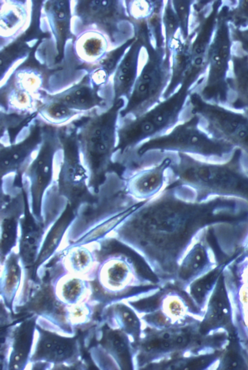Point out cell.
I'll return each mask as SVG.
<instances>
[{
  "mask_svg": "<svg viewBox=\"0 0 248 370\" xmlns=\"http://www.w3.org/2000/svg\"><path fill=\"white\" fill-rule=\"evenodd\" d=\"M178 161L169 169L176 180L175 187L188 186L198 193H217L248 194V174L239 160L214 161L199 160L178 152Z\"/></svg>",
  "mask_w": 248,
  "mask_h": 370,
  "instance_id": "obj_1",
  "label": "cell"
},
{
  "mask_svg": "<svg viewBox=\"0 0 248 370\" xmlns=\"http://www.w3.org/2000/svg\"><path fill=\"white\" fill-rule=\"evenodd\" d=\"M201 321L160 330L144 325L135 347V370L157 369L173 360L205 354L207 338L200 333Z\"/></svg>",
  "mask_w": 248,
  "mask_h": 370,
  "instance_id": "obj_2",
  "label": "cell"
},
{
  "mask_svg": "<svg viewBox=\"0 0 248 370\" xmlns=\"http://www.w3.org/2000/svg\"><path fill=\"white\" fill-rule=\"evenodd\" d=\"M152 151H176L194 154L204 160L226 161L233 159L238 151L210 135L200 127L199 119L192 115L168 134L151 139L138 147L140 157Z\"/></svg>",
  "mask_w": 248,
  "mask_h": 370,
  "instance_id": "obj_3",
  "label": "cell"
},
{
  "mask_svg": "<svg viewBox=\"0 0 248 370\" xmlns=\"http://www.w3.org/2000/svg\"><path fill=\"white\" fill-rule=\"evenodd\" d=\"M190 86L183 82L179 90L156 106L133 119H126L117 130L115 152L121 155L143 141L164 134L179 121Z\"/></svg>",
  "mask_w": 248,
  "mask_h": 370,
  "instance_id": "obj_4",
  "label": "cell"
},
{
  "mask_svg": "<svg viewBox=\"0 0 248 370\" xmlns=\"http://www.w3.org/2000/svg\"><path fill=\"white\" fill-rule=\"evenodd\" d=\"M189 101L191 113L199 118L200 127L237 150L248 172V113L207 103L196 93L189 95Z\"/></svg>",
  "mask_w": 248,
  "mask_h": 370,
  "instance_id": "obj_5",
  "label": "cell"
},
{
  "mask_svg": "<svg viewBox=\"0 0 248 370\" xmlns=\"http://www.w3.org/2000/svg\"><path fill=\"white\" fill-rule=\"evenodd\" d=\"M148 34L146 32L142 35L148 59L135 81L126 104L120 112L122 118L129 115L137 117L158 103L170 76V51L163 47H153Z\"/></svg>",
  "mask_w": 248,
  "mask_h": 370,
  "instance_id": "obj_6",
  "label": "cell"
},
{
  "mask_svg": "<svg viewBox=\"0 0 248 370\" xmlns=\"http://www.w3.org/2000/svg\"><path fill=\"white\" fill-rule=\"evenodd\" d=\"M125 106L122 97L114 101L109 109L91 122L87 143L94 171L103 176L108 171H116L119 163L112 160L116 147L117 122L120 111Z\"/></svg>",
  "mask_w": 248,
  "mask_h": 370,
  "instance_id": "obj_7",
  "label": "cell"
},
{
  "mask_svg": "<svg viewBox=\"0 0 248 370\" xmlns=\"http://www.w3.org/2000/svg\"><path fill=\"white\" fill-rule=\"evenodd\" d=\"M140 317L146 326L159 330L182 327L202 319L186 292L172 283L161 288L156 308Z\"/></svg>",
  "mask_w": 248,
  "mask_h": 370,
  "instance_id": "obj_8",
  "label": "cell"
},
{
  "mask_svg": "<svg viewBox=\"0 0 248 370\" xmlns=\"http://www.w3.org/2000/svg\"><path fill=\"white\" fill-rule=\"evenodd\" d=\"M199 331L204 336L221 332L230 335L235 331L232 303L222 273L209 299Z\"/></svg>",
  "mask_w": 248,
  "mask_h": 370,
  "instance_id": "obj_9",
  "label": "cell"
},
{
  "mask_svg": "<svg viewBox=\"0 0 248 370\" xmlns=\"http://www.w3.org/2000/svg\"><path fill=\"white\" fill-rule=\"evenodd\" d=\"M104 316L108 326L124 333L136 347L141 338L144 324L133 308L125 301L109 303L106 306Z\"/></svg>",
  "mask_w": 248,
  "mask_h": 370,
  "instance_id": "obj_10",
  "label": "cell"
},
{
  "mask_svg": "<svg viewBox=\"0 0 248 370\" xmlns=\"http://www.w3.org/2000/svg\"><path fill=\"white\" fill-rule=\"evenodd\" d=\"M103 340L104 352L114 370H135V348L127 335L108 326Z\"/></svg>",
  "mask_w": 248,
  "mask_h": 370,
  "instance_id": "obj_11",
  "label": "cell"
},
{
  "mask_svg": "<svg viewBox=\"0 0 248 370\" xmlns=\"http://www.w3.org/2000/svg\"><path fill=\"white\" fill-rule=\"evenodd\" d=\"M138 34V38L132 44L117 69L114 80V100L122 97L128 98L135 83L139 56L144 46L141 35Z\"/></svg>",
  "mask_w": 248,
  "mask_h": 370,
  "instance_id": "obj_12",
  "label": "cell"
},
{
  "mask_svg": "<svg viewBox=\"0 0 248 370\" xmlns=\"http://www.w3.org/2000/svg\"><path fill=\"white\" fill-rule=\"evenodd\" d=\"M213 265L205 249L198 246L181 261L173 284L185 290L191 283L214 268Z\"/></svg>",
  "mask_w": 248,
  "mask_h": 370,
  "instance_id": "obj_13",
  "label": "cell"
},
{
  "mask_svg": "<svg viewBox=\"0 0 248 370\" xmlns=\"http://www.w3.org/2000/svg\"><path fill=\"white\" fill-rule=\"evenodd\" d=\"M172 162L169 157L150 169L142 170L131 177L127 186L129 192L138 197L145 198L156 193L163 186L164 173Z\"/></svg>",
  "mask_w": 248,
  "mask_h": 370,
  "instance_id": "obj_14",
  "label": "cell"
},
{
  "mask_svg": "<svg viewBox=\"0 0 248 370\" xmlns=\"http://www.w3.org/2000/svg\"><path fill=\"white\" fill-rule=\"evenodd\" d=\"M224 267L220 265L215 267L193 281L184 290L202 318L209 299L222 273Z\"/></svg>",
  "mask_w": 248,
  "mask_h": 370,
  "instance_id": "obj_15",
  "label": "cell"
},
{
  "mask_svg": "<svg viewBox=\"0 0 248 370\" xmlns=\"http://www.w3.org/2000/svg\"><path fill=\"white\" fill-rule=\"evenodd\" d=\"M179 41L173 55L172 75L169 85L163 94L165 99L174 94L176 88L182 84L189 68L190 56L188 45Z\"/></svg>",
  "mask_w": 248,
  "mask_h": 370,
  "instance_id": "obj_16",
  "label": "cell"
},
{
  "mask_svg": "<svg viewBox=\"0 0 248 370\" xmlns=\"http://www.w3.org/2000/svg\"><path fill=\"white\" fill-rule=\"evenodd\" d=\"M166 36V49L170 50V45L179 27L177 15L171 1L169 0L164 9L163 17Z\"/></svg>",
  "mask_w": 248,
  "mask_h": 370,
  "instance_id": "obj_17",
  "label": "cell"
},
{
  "mask_svg": "<svg viewBox=\"0 0 248 370\" xmlns=\"http://www.w3.org/2000/svg\"><path fill=\"white\" fill-rule=\"evenodd\" d=\"M62 101L67 105L77 108H89L97 102L92 93L85 87L68 94Z\"/></svg>",
  "mask_w": 248,
  "mask_h": 370,
  "instance_id": "obj_18",
  "label": "cell"
},
{
  "mask_svg": "<svg viewBox=\"0 0 248 370\" xmlns=\"http://www.w3.org/2000/svg\"><path fill=\"white\" fill-rule=\"evenodd\" d=\"M191 1L172 0V4L178 19L181 35L186 40L188 36V17Z\"/></svg>",
  "mask_w": 248,
  "mask_h": 370,
  "instance_id": "obj_19",
  "label": "cell"
},
{
  "mask_svg": "<svg viewBox=\"0 0 248 370\" xmlns=\"http://www.w3.org/2000/svg\"><path fill=\"white\" fill-rule=\"evenodd\" d=\"M136 39L135 37L129 39L110 54L105 61V66L108 70L111 71L115 68L119 61L124 54L125 50L131 46Z\"/></svg>",
  "mask_w": 248,
  "mask_h": 370,
  "instance_id": "obj_20",
  "label": "cell"
},
{
  "mask_svg": "<svg viewBox=\"0 0 248 370\" xmlns=\"http://www.w3.org/2000/svg\"><path fill=\"white\" fill-rule=\"evenodd\" d=\"M49 115L55 120H64L71 114V112L63 104H54L48 110Z\"/></svg>",
  "mask_w": 248,
  "mask_h": 370,
  "instance_id": "obj_21",
  "label": "cell"
},
{
  "mask_svg": "<svg viewBox=\"0 0 248 370\" xmlns=\"http://www.w3.org/2000/svg\"><path fill=\"white\" fill-rule=\"evenodd\" d=\"M101 48V42L97 39H91L86 42L85 44V49L87 53L90 55L98 53Z\"/></svg>",
  "mask_w": 248,
  "mask_h": 370,
  "instance_id": "obj_22",
  "label": "cell"
},
{
  "mask_svg": "<svg viewBox=\"0 0 248 370\" xmlns=\"http://www.w3.org/2000/svg\"><path fill=\"white\" fill-rule=\"evenodd\" d=\"M239 282L248 286V265L239 270L238 273Z\"/></svg>",
  "mask_w": 248,
  "mask_h": 370,
  "instance_id": "obj_23",
  "label": "cell"
},
{
  "mask_svg": "<svg viewBox=\"0 0 248 370\" xmlns=\"http://www.w3.org/2000/svg\"><path fill=\"white\" fill-rule=\"evenodd\" d=\"M247 173H248V172Z\"/></svg>",
  "mask_w": 248,
  "mask_h": 370,
  "instance_id": "obj_24",
  "label": "cell"
}]
</instances>
